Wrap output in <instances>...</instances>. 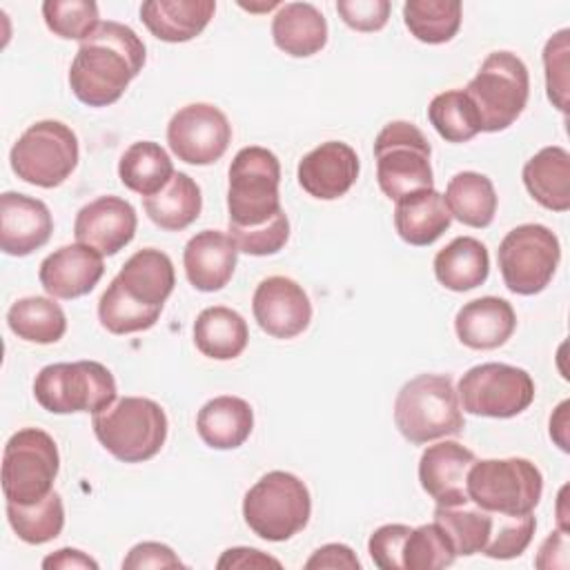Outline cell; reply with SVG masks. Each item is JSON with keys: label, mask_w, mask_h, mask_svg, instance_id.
I'll return each mask as SVG.
<instances>
[{"label": "cell", "mask_w": 570, "mask_h": 570, "mask_svg": "<svg viewBox=\"0 0 570 570\" xmlns=\"http://www.w3.org/2000/svg\"><path fill=\"white\" fill-rule=\"evenodd\" d=\"M534 530H537V521L532 514L510 517V514L494 512L492 532H490V539H488L485 548L481 550V554H485L490 559L521 557L525 552V548L530 546Z\"/></svg>", "instance_id": "obj_41"}, {"label": "cell", "mask_w": 570, "mask_h": 570, "mask_svg": "<svg viewBox=\"0 0 570 570\" xmlns=\"http://www.w3.org/2000/svg\"><path fill=\"white\" fill-rule=\"evenodd\" d=\"M552 552H559L561 554V559L557 561V566L559 568H566L568 566V559H563V557H568L566 552H568V537H566V530H554L546 541H543V546L539 548V554H537V559H534V566L537 568H554V559H552Z\"/></svg>", "instance_id": "obj_50"}, {"label": "cell", "mask_w": 570, "mask_h": 570, "mask_svg": "<svg viewBox=\"0 0 570 570\" xmlns=\"http://www.w3.org/2000/svg\"><path fill=\"white\" fill-rule=\"evenodd\" d=\"M45 570H98V561L76 548H60L42 559Z\"/></svg>", "instance_id": "obj_49"}, {"label": "cell", "mask_w": 570, "mask_h": 570, "mask_svg": "<svg viewBox=\"0 0 570 570\" xmlns=\"http://www.w3.org/2000/svg\"><path fill=\"white\" fill-rule=\"evenodd\" d=\"M358 169V156L347 142L327 140L298 160L296 178L309 196L318 200H336L352 189Z\"/></svg>", "instance_id": "obj_18"}, {"label": "cell", "mask_w": 570, "mask_h": 570, "mask_svg": "<svg viewBox=\"0 0 570 570\" xmlns=\"http://www.w3.org/2000/svg\"><path fill=\"white\" fill-rule=\"evenodd\" d=\"M312 514L307 485L292 472L272 470L263 474L243 499L247 528L265 541H287L298 534Z\"/></svg>", "instance_id": "obj_4"}, {"label": "cell", "mask_w": 570, "mask_h": 570, "mask_svg": "<svg viewBox=\"0 0 570 570\" xmlns=\"http://www.w3.org/2000/svg\"><path fill=\"white\" fill-rule=\"evenodd\" d=\"M171 154L187 165H212L223 158L232 142L227 116L209 102L180 107L167 125Z\"/></svg>", "instance_id": "obj_14"}, {"label": "cell", "mask_w": 570, "mask_h": 570, "mask_svg": "<svg viewBox=\"0 0 570 570\" xmlns=\"http://www.w3.org/2000/svg\"><path fill=\"white\" fill-rule=\"evenodd\" d=\"M7 521L29 546H40L56 539L65 528V505L58 492H49L45 499L22 505L7 501Z\"/></svg>", "instance_id": "obj_37"}, {"label": "cell", "mask_w": 570, "mask_h": 570, "mask_svg": "<svg viewBox=\"0 0 570 570\" xmlns=\"http://www.w3.org/2000/svg\"><path fill=\"white\" fill-rule=\"evenodd\" d=\"M428 120L448 142H468L481 131L476 109L463 89L436 94L428 105Z\"/></svg>", "instance_id": "obj_38"}, {"label": "cell", "mask_w": 570, "mask_h": 570, "mask_svg": "<svg viewBox=\"0 0 570 570\" xmlns=\"http://www.w3.org/2000/svg\"><path fill=\"white\" fill-rule=\"evenodd\" d=\"M247 321L232 307H205L194 321L196 350L214 361H232L247 347Z\"/></svg>", "instance_id": "obj_29"}, {"label": "cell", "mask_w": 570, "mask_h": 570, "mask_svg": "<svg viewBox=\"0 0 570 570\" xmlns=\"http://www.w3.org/2000/svg\"><path fill=\"white\" fill-rule=\"evenodd\" d=\"M401 559L403 570H436L452 566L456 552L443 528L436 521H432L410 530Z\"/></svg>", "instance_id": "obj_39"}, {"label": "cell", "mask_w": 570, "mask_h": 570, "mask_svg": "<svg viewBox=\"0 0 570 570\" xmlns=\"http://www.w3.org/2000/svg\"><path fill=\"white\" fill-rule=\"evenodd\" d=\"M434 521L448 534L456 557H472L485 548L492 532L494 512L465 501L459 505H436Z\"/></svg>", "instance_id": "obj_35"}, {"label": "cell", "mask_w": 570, "mask_h": 570, "mask_svg": "<svg viewBox=\"0 0 570 570\" xmlns=\"http://www.w3.org/2000/svg\"><path fill=\"white\" fill-rule=\"evenodd\" d=\"M432 147L423 131L407 120L387 122L374 140L376 180L390 200H399L412 191L432 189Z\"/></svg>", "instance_id": "obj_9"}, {"label": "cell", "mask_w": 570, "mask_h": 570, "mask_svg": "<svg viewBox=\"0 0 570 570\" xmlns=\"http://www.w3.org/2000/svg\"><path fill=\"white\" fill-rule=\"evenodd\" d=\"M145 58V42L131 27L114 20L100 22L71 60L69 87L82 105L109 107L142 71Z\"/></svg>", "instance_id": "obj_1"}, {"label": "cell", "mask_w": 570, "mask_h": 570, "mask_svg": "<svg viewBox=\"0 0 570 570\" xmlns=\"http://www.w3.org/2000/svg\"><path fill=\"white\" fill-rule=\"evenodd\" d=\"M272 38L283 53L309 58L327 45V20L309 2H287L272 20Z\"/></svg>", "instance_id": "obj_27"}, {"label": "cell", "mask_w": 570, "mask_h": 570, "mask_svg": "<svg viewBox=\"0 0 570 570\" xmlns=\"http://www.w3.org/2000/svg\"><path fill=\"white\" fill-rule=\"evenodd\" d=\"M125 570H145V568H185V563L178 559V554L158 541H142L136 543L127 557L122 559Z\"/></svg>", "instance_id": "obj_46"}, {"label": "cell", "mask_w": 570, "mask_h": 570, "mask_svg": "<svg viewBox=\"0 0 570 570\" xmlns=\"http://www.w3.org/2000/svg\"><path fill=\"white\" fill-rule=\"evenodd\" d=\"M456 396L468 414L512 419L532 405L534 381L523 367L481 363L461 376Z\"/></svg>", "instance_id": "obj_13"}, {"label": "cell", "mask_w": 570, "mask_h": 570, "mask_svg": "<svg viewBox=\"0 0 570 570\" xmlns=\"http://www.w3.org/2000/svg\"><path fill=\"white\" fill-rule=\"evenodd\" d=\"M394 423L403 439L423 445L463 430V414L448 374H419L396 394Z\"/></svg>", "instance_id": "obj_2"}, {"label": "cell", "mask_w": 570, "mask_h": 570, "mask_svg": "<svg viewBox=\"0 0 570 570\" xmlns=\"http://www.w3.org/2000/svg\"><path fill=\"white\" fill-rule=\"evenodd\" d=\"M91 428L100 445L122 463L154 459L167 439L165 410L145 396H122L94 414Z\"/></svg>", "instance_id": "obj_3"}, {"label": "cell", "mask_w": 570, "mask_h": 570, "mask_svg": "<svg viewBox=\"0 0 570 570\" xmlns=\"http://www.w3.org/2000/svg\"><path fill=\"white\" fill-rule=\"evenodd\" d=\"M174 176L169 154L154 140H138L118 160L120 183L142 198L158 194Z\"/></svg>", "instance_id": "obj_33"}, {"label": "cell", "mask_w": 570, "mask_h": 570, "mask_svg": "<svg viewBox=\"0 0 570 570\" xmlns=\"http://www.w3.org/2000/svg\"><path fill=\"white\" fill-rule=\"evenodd\" d=\"M236 258L238 247L229 234L203 229L194 234L183 249L185 276L198 292H218L232 281Z\"/></svg>", "instance_id": "obj_22"}, {"label": "cell", "mask_w": 570, "mask_h": 570, "mask_svg": "<svg viewBox=\"0 0 570 570\" xmlns=\"http://www.w3.org/2000/svg\"><path fill=\"white\" fill-rule=\"evenodd\" d=\"M570 31L561 29L557 31L543 47V69H546V89L550 102L559 111H568V53H570V42H568Z\"/></svg>", "instance_id": "obj_43"}, {"label": "cell", "mask_w": 570, "mask_h": 570, "mask_svg": "<svg viewBox=\"0 0 570 570\" xmlns=\"http://www.w3.org/2000/svg\"><path fill=\"white\" fill-rule=\"evenodd\" d=\"M468 499L499 514H532L541 501L543 474L523 456L510 459H476L465 479Z\"/></svg>", "instance_id": "obj_5"}, {"label": "cell", "mask_w": 570, "mask_h": 570, "mask_svg": "<svg viewBox=\"0 0 570 570\" xmlns=\"http://www.w3.org/2000/svg\"><path fill=\"white\" fill-rule=\"evenodd\" d=\"M392 4L387 0H338L336 11L354 31H381L387 24Z\"/></svg>", "instance_id": "obj_45"}, {"label": "cell", "mask_w": 570, "mask_h": 570, "mask_svg": "<svg viewBox=\"0 0 570 570\" xmlns=\"http://www.w3.org/2000/svg\"><path fill=\"white\" fill-rule=\"evenodd\" d=\"M229 236L238 252L249 256H269L285 247L289 238V220L285 209H281L272 220L258 227H229Z\"/></svg>", "instance_id": "obj_42"}, {"label": "cell", "mask_w": 570, "mask_h": 570, "mask_svg": "<svg viewBox=\"0 0 570 570\" xmlns=\"http://www.w3.org/2000/svg\"><path fill=\"white\" fill-rule=\"evenodd\" d=\"M450 223L452 214L445 198L434 187L412 191L396 200L394 229L407 245H432L450 227Z\"/></svg>", "instance_id": "obj_25"}, {"label": "cell", "mask_w": 570, "mask_h": 570, "mask_svg": "<svg viewBox=\"0 0 570 570\" xmlns=\"http://www.w3.org/2000/svg\"><path fill=\"white\" fill-rule=\"evenodd\" d=\"M307 570H321V568H350V570H358L361 561L356 559V554L352 552L350 546L345 543H325L318 550H314V554L305 561Z\"/></svg>", "instance_id": "obj_47"}, {"label": "cell", "mask_w": 570, "mask_h": 570, "mask_svg": "<svg viewBox=\"0 0 570 570\" xmlns=\"http://www.w3.org/2000/svg\"><path fill=\"white\" fill-rule=\"evenodd\" d=\"M216 568L218 570H225V568H240V570H247V568H281V561L256 550V548H227L220 559L216 561Z\"/></svg>", "instance_id": "obj_48"}, {"label": "cell", "mask_w": 570, "mask_h": 570, "mask_svg": "<svg viewBox=\"0 0 570 570\" xmlns=\"http://www.w3.org/2000/svg\"><path fill=\"white\" fill-rule=\"evenodd\" d=\"M78 138L60 120H38L13 142L9 163L13 174L36 187L62 185L78 165Z\"/></svg>", "instance_id": "obj_10"}, {"label": "cell", "mask_w": 570, "mask_h": 570, "mask_svg": "<svg viewBox=\"0 0 570 570\" xmlns=\"http://www.w3.org/2000/svg\"><path fill=\"white\" fill-rule=\"evenodd\" d=\"M142 207L156 227L165 232H180L200 216V187L185 171H174L171 180L158 194L142 198Z\"/></svg>", "instance_id": "obj_31"}, {"label": "cell", "mask_w": 570, "mask_h": 570, "mask_svg": "<svg viewBox=\"0 0 570 570\" xmlns=\"http://www.w3.org/2000/svg\"><path fill=\"white\" fill-rule=\"evenodd\" d=\"M490 274L488 247L472 236H456L434 256V276L450 292H468Z\"/></svg>", "instance_id": "obj_30"}, {"label": "cell", "mask_w": 570, "mask_h": 570, "mask_svg": "<svg viewBox=\"0 0 570 570\" xmlns=\"http://www.w3.org/2000/svg\"><path fill=\"white\" fill-rule=\"evenodd\" d=\"M497 261L505 287L519 296H532L552 281L561 261V245L546 225L525 223L503 236Z\"/></svg>", "instance_id": "obj_12"}, {"label": "cell", "mask_w": 570, "mask_h": 570, "mask_svg": "<svg viewBox=\"0 0 570 570\" xmlns=\"http://www.w3.org/2000/svg\"><path fill=\"white\" fill-rule=\"evenodd\" d=\"M42 18L49 31L65 40H87L98 20V4L94 0H45Z\"/></svg>", "instance_id": "obj_40"}, {"label": "cell", "mask_w": 570, "mask_h": 570, "mask_svg": "<svg viewBox=\"0 0 570 570\" xmlns=\"http://www.w3.org/2000/svg\"><path fill=\"white\" fill-rule=\"evenodd\" d=\"M116 379L98 361L51 363L33 379L38 405L51 414H98L116 401Z\"/></svg>", "instance_id": "obj_8"}, {"label": "cell", "mask_w": 570, "mask_h": 570, "mask_svg": "<svg viewBox=\"0 0 570 570\" xmlns=\"http://www.w3.org/2000/svg\"><path fill=\"white\" fill-rule=\"evenodd\" d=\"M252 312L258 327L274 338H294L312 321L307 292L287 276L263 278L254 289Z\"/></svg>", "instance_id": "obj_15"}, {"label": "cell", "mask_w": 570, "mask_h": 570, "mask_svg": "<svg viewBox=\"0 0 570 570\" xmlns=\"http://www.w3.org/2000/svg\"><path fill=\"white\" fill-rule=\"evenodd\" d=\"M445 205L459 223L468 227H488L497 214V191L492 180L479 171H459L445 187Z\"/></svg>", "instance_id": "obj_32"}, {"label": "cell", "mask_w": 570, "mask_h": 570, "mask_svg": "<svg viewBox=\"0 0 570 570\" xmlns=\"http://www.w3.org/2000/svg\"><path fill=\"white\" fill-rule=\"evenodd\" d=\"M463 91L476 109L481 131H503L528 105V67L512 51H492Z\"/></svg>", "instance_id": "obj_6"}, {"label": "cell", "mask_w": 570, "mask_h": 570, "mask_svg": "<svg viewBox=\"0 0 570 570\" xmlns=\"http://www.w3.org/2000/svg\"><path fill=\"white\" fill-rule=\"evenodd\" d=\"M517 314L505 298L481 296L468 301L454 316V332L470 350H497L514 334Z\"/></svg>", "instance_id": "obj_23"}, {"label": "cell", "mask_w": 570, "mask_h": 570, "mask_svg": "<svg viewBox=\"0 0 570 570\" xmlns=\"http://www.w3.org/2000/svg\"><path fill=\"white\" fill-rule=\"evenodd\" d=\"M566 410H568V401H563V403L557 407V416L561 419L559 425H557V421L550 416V436L559 443V448H561L563 452H568V441H566V436L561 434V432H566V425H568V421H566Z\"/></svg>", "instance_id": "obj_51"}, {"label": "cell", "mask_w": 570, "mask_h": 570, "mask_svg": "<svg viewBox=\"0 0 570 570\" xmlns=\"http://www.w3.org/2000/svg\"><path fill=\"white\" fill-rule=\"evenodd\" d=\"M105 274L102 254L96 249L73 243L49 254L38 269L42 289L51 298H80L89 294Z\"/></svg>", "instance_id": "obj_20"}, {"label": "cell", "mask_w": 570, "mask_h": 570, "mask_svg": "<svg viewBox=\"0 0 570 570\" xmlns=\"http://www.w3.org/2000/svg\"><path fill=\"white\" fill-rule=\"evenodd\" d=\"M523 185L528 194L550 212L570 209V154L550 145L539 149L523 165Z\"/></svg>", "instance_id": "obj_28"}, {"label": "cell", "mask_w": 570, "mask_h": 570, "mask_svg": "<svg viewBox=\"0 0 570 570\" xmlns=\"http://www.w3.org/2000/svg\"><path fill=\"white\" fill-rule=\"evenodd\" d=\"M281 163L274 151L252 145L238 149L229 165L227 212L229 227H258L281 207Z\"/></svg>", "instance_id": "obj_7"}, {"label": "cell", "mask_w": 570, "mask_h": 570, "mask_svg": "<svg viewBox=\"0 0 570 570\" xmlns=\"http://www.w3.org/2000/svg\"><path fill=\"white\" fill-rule=\"evenodd\" d=\"M461 11L459 0H407L403 4V22L416 40L443 45L456 36Z\"/></svg>", "instance_id": "obj_36"}, {"label": "cell", "mask_w": 570, "mask_h": 570, "mask_svg": "<svg viewBox=\"0 0 570 570\" xmlns=\"http://www.w3.org/2000/svg\"><path fill=\"white\" fill-rule=\"evenodd\" d=\"M136 227L138 218L129 200L120 196H100L80 207L73 220V236L98 254L114 256L131 243Z\"/></svg>", "instance_id": "obj_17"}, {"label": "cell", "mask_w": 570, "mask_h": 570, "mask_svg": "<svg viewBox=\"0 0 570 570\" xmlns=\"http://www.w3.org/2000/svg\"><path fill=\"white\" fill-rule=\"evenodd\" d=\"M109 285L131 305L160 314L176 285L174 263L156 247L138 249L125 261Z\"/></svg>", "instance_id": "obj_16"}, {"label": "cell", "mask_w": 570, "mask_h": 570, "mask_svg": "<svg viewBox=\"0 0 570 570\" xmlns=\"http://www.w3.org/2000/svg\"><path fill=\"white\" fill-rule=\"evenodd\" d=\"M9 330L27 341L38 345L58 343L67 332V316L62 307L47 296H27L18 298L7 312Z\"/></svg>", "instance_id": "obj_34"}, {"label": "cell", "mask_w": 570, "mask_h": 570, "mask_svg": "<svg viewBox=\"0 0 570 570\" xmlns=\"http://www.w3.org/2000/svg\"><path fill=\"white\" fill-rule=\"evenodd\" d=\"M53 232L49 207L33 196L4 191L0 196V247L9 256H29L47 245Z\"/></svg>", "instance_id": "obj_19"}, {"label": "cell", "mask_w": 570, "mask_h": 570, "mask_svg": "<svg viewBox=\"0 0 570 570\" xmlns=\"http://www.w3.org/2000/svg\"><path fill=\"white\" fill-rule=\"evenodd\" d=\"M214 11V0H147L140 20L163 42H187L209 24Z\"/></svg>", "instance_id": "obj_24"}, {"label": "cell", "mask_w": 570, "mask_h": 570, "mask_svg": "<svg viewBox=\"0 0 570 570\" xmlns=\"http://www.w3.org/2000/svg\"><path fill=\"white\" fill-rule=\"evenodd\" d=\"M476 461L474 452L456 441L428 445L419 459V481L436 505H459L470 501L465 492L468 470Z\"/></svg>", "instance_id": "obj_21"}, {"label": "cell", "mask_w": 570, "mask_h": 570, "mask_svg": "<svg viewBox=\"0 0 570 570\" xmlns=\"http://www.w3.org/2000/svg\"><path fill=\"white\" fill-rule=\"evenodd\" d=\"M254 430L252 405L232 394L207 401L196 414V432L214 450L240 448Z\"/></svg>", "instance_id": "obj_26"}, {"label": "cell", "mask_w": 570, "mask_h": 570, "mask_svg": "<svg viewBox=\"0 0 570 570\" xmlns=\"http://www.w3.org/2000/svg\"><path fill=\"white\" fill-rule=\"evenodd\" d=\"M410 525L405 523H385L381 528H376L370 534L367 541V552L374 561L376 568L381 570H403V546L405 539L410 534Z\"/></svg>", "instance_id": "obj_44"}, {"label": "cell", "mask_w": 570, "mask_h": 570, "mask_svg": "<svg viewBox=\"0 0 570 570\" xmlns=\"http://www.w3.org/2000/svg\"><path fill=\"white\" fill-rule=\"evenodd\" d=\"M60 470L58 445L40 428H22L2 452V492L11 503H36L53 492Z\"/></svg>", "instance_id": "obj_11"}]
</instances>
